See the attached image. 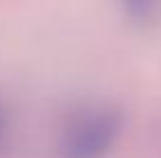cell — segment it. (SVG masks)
I'll use <instances>...</instances> for the list:
<instances>
[{
    "mask_svg": "<svg viewBox=\"0 0 161 158\" xmlns=\"http://www.w3.org/2000/svg\"><path fill=\"white\" fill-rule=\"evenodd\" d=\"M121 133V116L108 107L77 114L61 137V158H105Z\"/></svg>",
    "mask_w": 161,
    "mask_h": 158,
    "instance_id": "obj_1",
    "label": "cell"
},
{
    "mask_svg": "<svg viewBox=\"0 0 161 158\" xmlns=\"http://www.w3.org/2000/svg\"><path fill=\"white\" fill-rule=\"evenodd\" d=\"M119 14L138 28H149L161 19V0H117Z\"/></svg>",
    "mask_w": 161,
    "mask_h": 158,
    "instance_id": "obj_2",
    "label": "cell"
},
{
    "mask_svg": "<svg viewBox=\"0 0 161 158\" xmlns=\"http://www.w3.org/2000/svg\"><path fill=\"white\" fill-rule=\"evenodd\" d=\"M5 128H7V123H5V116H3V112H0V142H3V137H5Z\"/></svg>",
    "mask_w": 161,
    "mask_h": 158,
    "instance_id": "obj_3",
    "label": "cell"
}]
</instances>
